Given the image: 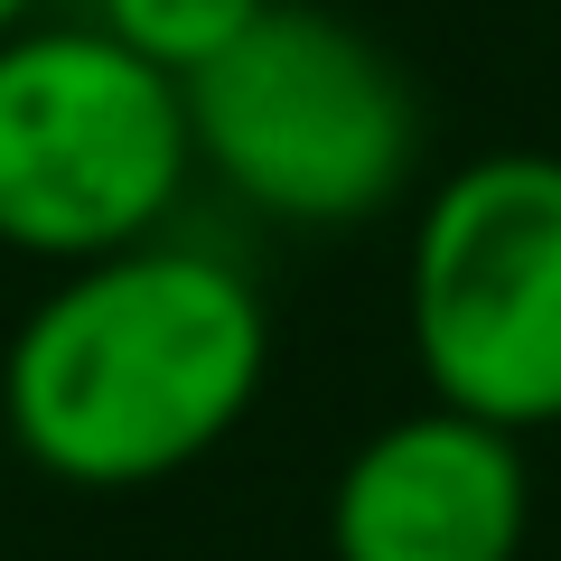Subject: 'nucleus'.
<instances>
[{"label":"nucleus","instance_id":"obj_1","mask_svg":"<svg viewBox=\"0 0 561 561\" xmlns=\"http://www.w3.org/2000/svg\"><path fill=\"white\" fill-rule=\"evenodd\" d=\"M272 375V300L234 253L150 234L57 272L0 346V431L57 486H160L234 440Z\"/></svg>","mask_w":561,"mask_h":561},{"label":"nucleus","instance_id":"obj_2","mask_svg":"<svg viewBox=\"0 0 561 561\" xmlns=\"http://www.w3.org/2000/svg\"><path fill=\"white\" fill-rule=\"evenodd\" d=\"M187 131L206 179L290 234L375 225L421 179L412 76L319 0H272L216 66H197Z\"/></svg>","mask_w":561,"mask_h":561},{"label":"nucleus","instance_id":"obj_3","mask_svg":"<svg viewBox=\"0 0 561 561\" xmlns=\"http://www.w3.org/2000/svg\"><path fill=\"white\" fill-rule=\"evenodd\" d=\"M197 131L187 84L94 20H38L0 38V243L28 262H103L169 234Z\"/></svg>","mask_w":561,"mask_h":561},{"label":"nucleus","instance_id":"obj_4","mask_svg":"<svg viewBox=\"0 0 561 561\" xmlns=\"http://www.w3.org/2000/svg\"><path fill=\"white\" fill-rule=\"evenodd\" d=\"M402 328L431 402L496 431L561 421V150H478L412 216Z\"/></svg>","mask_w":561,"mask_h":561},{"label":"nucleus","instance_id":"obj_5","mask_svg":"<svg viewBox=\"0 0 561 561\" xmlns=\"http://www.w3.org/2000/svg\"><path fill=\"white\" fill-rule=\"evenodd\" d=\"M524 534H534L524 440L449 402H421L365 431L328 486L337 561H515Z\"/></svg>","mask_w":561,"mask_h":561},{"label":"nucleus","instance_id":"obj_6","mask_svg":"<svg viewBox=\"0 0 561 561\" xmlns=\"http://www.w3.org/2000/svg\"><path fill=\"white\" fill-rule=\"evenodd\" d=\"M262 10H272V0H94V28H113L131 57H150L160 76L187 84L197 66H216Z\"/></svg>","mask_w":561,"mask_h":561},{"label":"nucleus","instance_id":"obj_7","mask_svg":"<svg viewBox=\"0 0 561 561\" xmlns=\"http://www.w3.org/2000/svg\"><path fill=\"white\" fill-rule=\"evenodd\" d=\"M47 0H0V38H20V28H38Z\"/></svg>","mask_w":561,"mask_h":561}]
</instances>
